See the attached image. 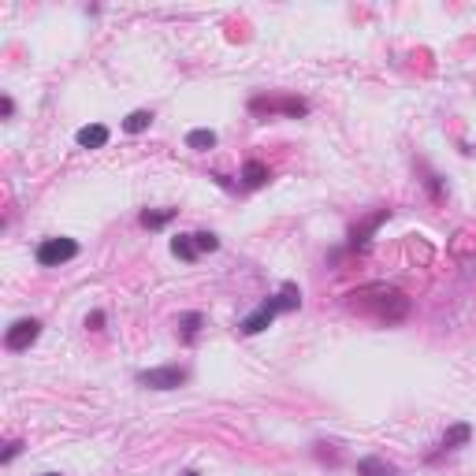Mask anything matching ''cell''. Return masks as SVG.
<instances>
[{"label": "cell", "instance_id": "obj_18", "mask_svg": "<svg viewBox=\"0 0 476 476\" xmlns=\"http://www.w3.org/2000/svg\"><path fill=\"white\" fill-rule=\"evenodd\" d=\"M86 327H89V332H101V327H104V313H101V309H94V313L86 316Z\"/></svg>", "mask_w": 476, "mask_h": 476}, {"label": "cell", "instance_id": "obj_2", "mask_svg": "<svg viewBox=\"0 0 476 476\" xmlns=\"http://www.w3.org/2000/svg\"><path fill=\"white\" fill-rule=\"evenodd\" d=\"M187 368L179 365H161V368H145V372H138V383L149 391H179L182 383H187Z\"/></svg>", "mask_w": 476, "mask_h": 476}, {"label": "cell", "instance_id": "obj_5", "mask_svg": "<svg viewBox=\"0 0 476 476\" xmlns=\"http://www.w3.org/2000/svg\"><path fill=\"white\" fill-rule=\"evenodd\" d=\"M280 313H283V301H280V294H275V298H264L261 306H257L253 313H249L242 324H238V332H242V335H261L264 327H268V324H272Z\"/></svg>", "mask_w": 476, "mask_h": 476}, {"label": "cell", "instance_id": "obj_3", "mask_svg": "<svg viewBox=\"0 0 476 476\" xmlns=\"http://www.w3.org/2000/svg\"><path fill=\"white\" fill-rule=\"evenodd\" d=\"M37 264L42 268H60V264H68L78 257V242L75 238H45L42 246H37Z\"/></svg>", "mask_w": 476, "mask_h": 476}, {"label": "cell", "instance_id": "obj_22", "mask_svg": "<svg viewBox=\"0 0 476 476\" xmlns=\"http://www.w3.org/2000/svg\"><path fill=\"white\" fill-rule=\"evenodd\" d=\"M45 476H60V472H45Z\"/></svg>", "mask_w": 476, "mask_h": 476}, {"label": "cell", "instance_id": "obj_9", "mask_svg": "<svg viewBox=\"0 0 476 476\" xmlns=\"http://www.w3.org/2000/svg\"><path fill=\"white\" fill-rule=\"evenodd\" d=\"M357 476H402V472H399V465H391L383 458H361L357 461Z\"/></svg>", "mask_w": 476, "mask_h": 476}, {"label": "cell", "instance_id": "obj_20", "mask_svg": "<svg viewBox=\"0 0 476 476\" xmlns=\"http://www.w3.org/2000/svg\"><path fill=\"white\" fill-rule=\"evenodd\" d=\"M0 112H4V115H15V101L4 97V101H0Z\"/></svg>", "mask_w": 476, "mask_h": 476}, {"label": "cell", "instance_id": "obj_17", "mask_svg": "<svg viewBox=\"0 0 476 476\" xmlns=\"http://www.w3.org/2000/svg\"><path fill=\"white\" fill-rule=\"evenodd\" d=\"M194 242H197V249H201V253H213V249H220V238H216L213 231H197Z\"/></svg>", "mask_w": 476, "mask_h": 476}, {"label": "cell", "instance_id": "obj_6", "mask_svg": "<svg viewBox=\"0 0 476 476\" xmlns=\"http://www.w3.org/2000/svg\"><path fill=\"white\" fill-rule=\"evenodd\" d=\"M249 108H253V112H287V115H306L309 112V104L306 101H301V97H253V101H249Z\"/></svg>", "mask_w": 476, "mask_h": 476}, {"label": "cell", "instance_id": "obj_19", "mask_svg": "<svg viewBox=\"0 0 476 476\" xmlns=\"http://www.w3.org/2000/svg\"><path fill=\"white\" fill-rule=\"evenodd\" d=\"M19 451H23V443H19V439H11V443H8V451H4V461H15V454H19Z\"/></svg>", "mask_w": 476, "mask_h": 476}, {"label": "cell", "instance_id": "obj_10", "mask_svg": "<svg viewBox=\"0 0 476 476\" xmlns=\"http://www.w3.org/2000/svg\"><path fill=\"white\" fill-rule=\"evenodd\" d=\"M171 253H175L179 261H197V253H201V249H197L194 234H175V238H171Z\"/></svg>", "mask_w": 476, "mask_h": 476}, {"label": "cell", "instance_id": "obj_11", "mask_svg": "<svg viewBox=\"0 0 476 476\" xmlns=\"http://www.w3.org/2000/svg\"><path fill=\"white\" fill-rule=\"evenodd\" d=\"M187 145L197 153H208V149H216V130H208V127H197L187 134Z\"/></svg>", "mask_w": 476, "mask_h": 476}, {"label": "cell", "instance_id": "obj_12", "mask_svg": "<svg viewBox=\"0 0 476 476\" xmlns=\"http://www.w3.org/2000/svg\"><path fill=\"white\" fill-rule=\"evenodd\" d=\"M268 179H272V171L264 168L261 161H246V168H242V182H246V187H264Z\"/></svg>", "mask_w": 476, "mask_h": 476}, {"label": "cell", "instance_id": "obj_4", "mask_svg": "<svg viewBox=\"0 0 476 476\" xmlns=\"http://www.w3.org/2000/svg\"><path fill=\"white\" fill-rule=\"evenodd\" d=\"M37 335H42V320L37 316H23V320H15L8 327V335H4V346L11 350V353H19V350H30L34 342H37Z\"/></svg>", "mask_w": 476, "mask_h": 476}, {"label": "cell", "instance_id": "obj_13", "mask_svg": "<svg viewBox=\"0 0 476 476\" xmlns=\"http://www.w3.org/2000/svg\"><path fill=\"white\" fill-rule=\"evenodd\" d=\"M149 123H153V112L138 108V112H130L123 119V130H127V134H142V130H149Z\"/></svg>", "mask_w": 476, "mask_h": 476}, {"label": "cell", "instance_id": "obj_7", "mask_svg": "<svg viewBox=\"0 0 476 476\" xmlns=\"http://www.w3.org/2000/svg\"><path fill=\"white\" fill-rule=\"evenodd\" d=\"M75 142L82 145V149H104V145H108V127H104V123H89V127H82L75 134Z\"/></svg>", "mask_w": 476, "mask_h": 476}, {"label": "cell", "instance_id": "obj_14", "mask_svg": "<svg viewBox=\"0 0 476 476\" xmlns=\"http://www.w3.org/2000/svg\"><path fill=\"white\" fill-rule=\"evenodd\" d=\"M469 435H472V428H469V425H454V428H446V435H443V451H458L461 443H469Z\"/></svg>", "mask_w": 476, "mask_h": 476}, {"label": "cell", "instance_id": "obj_8", "mask_svg": "<svg viewBox=\"0 0 476 476\" xmlns=\"http://www.w3.org/2000/svg\"><path fill=\"white\" fill-rule=\"evenodd\" d=\"M387 216H391L387 208H380V213H376V216H368V220L361 223V227H353V231H350V246H353V249H357V246H368V234H372V231H376Z\"/></svg>", "mask_w": 476, "mask_h": 476}, {"label": "cell", "instance_id": "obj_15", "mask_svg": "<svg viewBox=\"0 0 476 476\" xmlns=\"http://www.w3.org/2000/svg\"><path fill=\"white\" fill-rule=\"evenodd\" d=\"M171 220H175V208H161V213H142V223H145L149 231H161L164 223H171Z\"/></svg>", "mask_w": 476, "mask_h": 476}, {"label": "cell", "instance_id": "obj_1", "mask_svg": "<svg viewBox=\"0 0 476 476\" xmlns=\"http://www.w3.org/2000/svg\"><path fill=\"white\" fill-rule=\"evenodd\" d=\"M346 298H350V309L365 313V316H376L380 324H399L409 316V298L402 290L387 287V283H368V287L353 290Z\"/></svg>", "mask_w": 476, "mask_h": 476}, {"label": "cell", "instance_id": "obj_21", "mask_svg": "<svg viewBox=\"0 0 476 476\" xmlns=\"http://www.w3.org/2000/svg\"><path fill=\"white\" fill-rule=\"evenodd\" d=\"M187 476H201V472H194V469H190V472H187Z\"/></svg>", "mask_w": 476, "mask_h": 476}, {"label": "cell", "instance_id": "obj_16", "mask_svg": "<svg viewBox=\"0 0 476 476\" xmlns=\"http://www.w3.org/2000/svg\"><path fill=\"white\" fill-rule=\"evenodd\" d=\"M201 324H205L201 313H182V316H179V332L187 335V339H194L197 332H201Z\"/></svg>", "mask_w": 476, "mask_h": 476}]
</instances>
